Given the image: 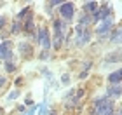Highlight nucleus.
<instances>
[{"mask_svg":"<svg viewBox=\"0 0 122 115\" xmlns=\"http://www.w3.org/2000/svg\"><path fill=\"white\" fill-rule=\"evenodd\" d=\"M92 115H113V103L108 98H98L94 101Z\"/></svg>","mask_w":122,"mask_h":115,"instance_id":"obj_1","label":"nucleus"},{"mask_svg":"<svg viewBox=\"0 0 122 115\" xmlns=\"http://www.w3.org/2000/svg\"><path fill=\"white\" fill-rule=\"evenodd\" d=\"M37 40H38V44L44 47V51H46V52L51 49V35H49V30L46 28V26H40V28H38Z\"/></svg>","mask_w":122,"mask_h":115,"instance_id":"obj_2","label":"nucleus"},{"mask_svg":"<svg viewBox=\"0 0 122 115\" xmlns=\"http://www.w3.org/2000/svg\"><path fill=\"white\" fill-rule=\"evenodd\" d=\"M54 49H59L63 44V25L59 19H54Z\"/></svg>","mask_w":122,"mask_h":115,"instance_id":"obj_3","label":"nucleus"},{"mask_svg":"<svg viewBox=\"0 0 122 115\" xmlns=\"http://www.w3.org/2000/svg\"><path fill=\"white\" fill-rule=\"evenodd\" d=\"M59 12H61V16H63V19L70 21L71 18H73L75 5L71 4V2H63V4H61V7H59Z\"/></svg>","mask_w":122,"mask_h":115,"instance_id":"obj_4","label":"nucleus"},{"mask_svg":"<svg viewBox=\"0 0 122 115\" xmlns=\"http://www.w3.org/2000/svg\"><path fill=\"white\" fill-rule=\"evenodd\" d=\"M10 45H12V42H10V40H5V42L0 44V59H10V58H12Z\"/></svg>","mask_w":122,"mask_h":115,"instance_id":"obj_5","label":"nucleus"},{"mask_svg":"<svg viewBox=\"0 0 122 115\" xmlns=\"http://www.w3.org/2000/svg\"><path fill=\"white\" fill-rule=\"evenodd\" d=\"M120 79H122V72H120V70H115V72H112L108 75V84L110 85H119Z\"/></svg>","mask_w":122,"mask_h":115,"instance_id":"obj_6","label":"nucleus"},{"mask_svg":"<svg viewBox=\"0 0 122 115\" xmlns=\"http://www.w3.org/2000/svg\"><path fill=\"white\" fill-rule=\"evenodd\" d=\"M110 28H112V19L107 18V19H103V25H99L96 28V33L103 35V33H107V31H110Z\"/></svg>","mask_w":122,"mask_h":115,"instance_id":"obj_7","label":"nucleus"},{"mask_svg":"<svg viewBox=\"0 0 122 115\" xmlns=\"http://www.w3.org/2000/svg\"><path fill=\"white\" fill-rule=\"evenodd\" d=\"M120 91H122V89H120V84H119V85H108V92H107V94H108V96H117V98H119V96H120Z\"/></svg>","mask_w":122,"mask_h":115,"instance_id":"obj_8","label":"nucleus"},{"mask_svg":"<svg viewBox=\"0 0 122 115\" xmlns=\"http://www.w3.org/2000/svg\"><path fill=\"white\" fill-rule=\"evenodd\" d=\"M99 7H98V4L96 2H87V4H84V10L86 12H96Z\"/></svg>","mask_w":122,"mask_h":115,"instance_id":"obj_9","label":"nucleus"},{"mask_svg":"<svg viewBox=\"0 0 122 115\" xmlns=\"http://www.w3.org/2000/svg\"><path fill=\"white\" fill-rule=\"evenodd\" d=\"M25 31H26V33H33V31H35V25H33L31 18L26 19V23H25Z\"/></svg>","mask_w":122,"mask_h":115,"instance_id":"obj_10","label":"nucleus"},{"mask_svg":"<svg viewBox=\"0 0 122 115\" xmlns=\"http://www.w3.org/2000/svg\"><path fill=\"white\" fill-rule=\"evenodd\" d=\"M108 61H117V63H119V61H120V54H119V51L105 58V63H108Z\"/></svg>","mask_w":122,"mask_h":115,"instance_id":"obj_11","label":"nucleus"},{"mask_svg":"<svg viewBox=\"0 0 122 115\" xmlns=\"http://www.w3.org/2000/svg\"><path fill=\"white\" fill-rule=\"evenodd\" d=\"M19 51L23 52V54H30V52H31V45H30V44L21 42V44H19Z\"/></svg>","mask_w":122,"mask_h":115,"instance_id":"obj_12","label":"nucleus"},{"mask_svg":"<svg viewBox=\"0 0 122 115\" xmlns=\"http://www.w3.org/2000/svg\"><path fill=\"white\" fill-rule=\"evenodd\" d=\"M87 40H89V33H84V37L80 35L79 38H77V45H84Z\"/></svg>","mask_w":122,"mask_h":115,"instance_id":"obj_13","label":"nucleus"},{"mask_svg":"<svg viewBox=\"0 0 122 115\" xmlns=\"http://www.w3.org/2000/svg\"><path fill=\"white\" fill-rule=\"evenodd\" d=\"M19 30H21V25H19V21H16L14 26L10 28V33H12V35H18V33H19Z\"/></svg>","mask_w":122,"mask_h":115,"instance_id":"obj_14","label":"nucleus"},{"mask_svg":"<svg viewBox=\"0 0 122 115\" xmlns=\"http://www.w3.org/2000/svg\"><path fill=\"white\" fill-rule=\"evenodd\" d=\"M110 40H112V42H119V40H120V30H119V28L115 30V33H113L112 37H110Z\"/></svg>","mask_w":122,"mask_h":115,"instance_id":"obj_15","label":"nucleus"},{"mask_svg":"<svg viewBox=\"0 0 122 115\" xmlns=\"http://www.w3.org/2000/svg\"><path fill=\"white\" fill-rule=\"evenodd\" d=\"M5 70H7V72H14V70H16V65H10V61H7V65H5Z\"/></svg>","mask_w":122,"mask_h":115,"instance_id":"obj_16","label":"nucleus"},{"mask_svg":"<svg viewBox=\"0 0 122 115\" xmlns=\"http://www.w3.org/2000/svg\"><path fill=\"white\" fill-rule=\"evenodd\" d=\"M79 23H80V26H82V25H87V23H89V16H84V18H80Z\"/></svg>","mask_w":122,"mask_h":115,"instance_id":"obj_17","label":"nucleus"},{"mask_svg":"<svg viewBox=\"0 0 122 115\" xmlns=\"http://www.w3.org/2000/svg\"><path fill=\"white\" fill-rule=\"evenodd\" d=\"M61 82H63V84H68L70 82V75H63L61 77Z\"/></svg>","mask_w":122,"mask_h":115,"instance_id":"obj_18","label":"nucleus"},{"mask_svg":"<svg viewBox=\"0 0 122 115\" xmlns=\"http://www.w3.org/2000/svg\"><path fill=\"white\" fill-rule=\"evenodd\" d=\"M26 12H30V7H25L23 10H21V12H19V18H23V16H25Z\"/></svg>","mask_w":122,"mask_h":115,"instance_id":"obj_19","label":"nucleus"},{"mask_svg":"<svg viewBox=\"0 0 122 115\" xmlns=\"http://www.w3.org/2000/svg\"><path fill=\"white\" fill-rule=\"evenodd\" d=\"M18 96H19V92H10V94H9V100H16Z\"/></svg>","mask_w":122,"mask_h":115,"instance_id":"obj_20","label":"nucleus"},{"mask_svg":"<svg viewBox=\"0 0 122 115\" xmlns=\"http://www.w3.org/2000/svg\"><path fill=\"white\" fill-rule=\"evenodd\" d=\"M86 77H87V72H80V77H79L80 80H82V79H86Z\"/></svg>","mask_w":122,"mask_h":115,"instance_id":"obj_21","label":"nucleus"},{"mask_svg":"<svg viewBox=\"0 0 122 115\" xmlns=\"http://www.w3.org/2000/svg\"><path fill=\"white\" fill-rule=\"evenodd\" d=\"M63 2H59V0H54V2H51V5H61Z\"/></svg>","mask_w":122,"mask_h":115,"instance_id":"obj_22","label":"nucleus"},{"mask_svg":"<svg viewBox=\"0 0 122 115\" xmlns=\"http://www.w3.org/2000/svg\"><path fill=\"white\" fill-rule=\"evenodd\" d=\"M2 26H4V18L0 16V28H2Z\"/></svg>","mask_w":122,"mask_h":115,"instance_id":"obj_23","label":"nucleus"},{"mask_svg":"<svg viewBox=\"0 0 122 115\" xmlns=\"http://www.w3.org/2000/svg\"><path fill=\"white\" fill-rule=\"evenodd\" d=\"M4 84H5V79H0V87H2Z\"/></svg>","mask_w":122,"mask_h":115,"instance_id":"obj_24","label":"nucleus"},{"mask_svg":"<svg viewBox=\"0 0 122 115\" xmlns=\"http://www.w3.org/2000/svg\"><path fill=\"white\" fill-rule=\"evenodd\" d=\"M33 110H35V108H31V110H30L28 113H25V115H33Z\"/></svg>","mask_w":122,"mask_h":115,"instance_id":"obj_25","label":"nucleus"}]
</instances>
